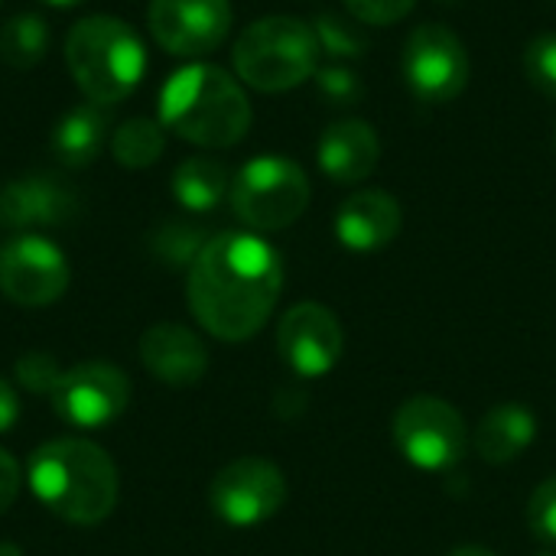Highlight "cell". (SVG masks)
Masks as SVG:
<instances>
[{"label":"cell","mask_w":556,"mask_h":556,"mask_svg":"<svg viewBox=\"0 0 556 556\" xmlns=\"http://www.w3.org/2000/svg\"><path fill=\"white\" fill-rule=\"evenodd\" d=\"M345 7L358 23L391 26V23L404 20L417 7V0H345Z\"/></svg>","instance_id":"cell-28"},{"label":"cell","mask_w":556,"mask_h":556,"mask_svg":"<svg viewBox=\"0 0 556 556\" xmlns=\"http://www.w3.org/2000/svg\"><path fill=\"white\" fill-rule=\"evenodd\" d=\"M212 511L228 528H254L270 521L287 502V479L270 459L244 456L228 463L208 489Z\"/></svg>","instance_id":"cell-9"},{"label":"cell","mask_w":556,"mask_h":556,"mask_svg":"<svg viewBox=\"0 0 556 556\" xmlns=\"http://www.w3.org/2000/svg\"><path fill=\"white\" fill-rule=\"evenodd\" d=\"M46 46H49V26L36 13L10 16L0 26V59L10 68H20V72L33 68L46 55Z\"/></svg>","instance_id":"cell-22"},{"label":"cell","mask_w":556,"mask_h":556,"mask_svg":"<svg viewBox=\"0 0 556 556\" xmlns=\"http://www.w3.org/2000/svg\"><path fill=\"white\" fill-rule=\"evenodd\" d=\"M401 72L417 101L450 104L466 91L472 65L463 39L450 26L420 23L417 29H410L404 42Z\"/></svg>","instance_id":"cell-7"},{"label":"cell","mask_w":556,"mask_h":556,"mask_svg":"<svg viewBox=\"0 0 556 556\" xmlns=\"http://www.w3.org/2000/svg\"><path fill=\"white\" fill-rule=\"evenodd\" d=\"M277 349L290 371L303 378H323L339 365L345 352V332L329 306L296 303L277 326Z\"/></svg>","instance_id":"cell-12"},{"label":"cell","mask_w":556,"mask_h":556,"mask_svg":"<svg viewBox=\"0 0 556 556\" xmlns=\"http://www.w3.org/2000/svg\"><path fill=\"white\" fill-rule=\"evenodd\" d=\"M104 134H108V117L101 114L98 104H81L72 108L52 130V150L65 166H88L101 147H104Z\"/></svg>","instance_id":"cell-19"},{"label":"cell","mask_w":556,"mask_h":556,"mask_svg":"<svg viewBox=\"0 0 556 556\" xmlns=\"http://www.w3.org/2000/svg\"><path fill=\"white\" fill-rule=\"evenodd\" d=\"M404 225L401 202L384 189H362L349 195L336 215V238L358 254L388 248Z\"/></svg>","instance_id":"cell-15"},{"label":"cell","mask_w":556,"mask_h":556,"mask_svg":"<svg viewBox=\"0 0 556 556\" xmlns=\"http://www.w3.org/2000/svg\"><path fill=\"white\" fill-rule=\"evenodd\" d=\"M228 192V169L212 156H189L173 173V195L189 212H212Z\"/></svg>","instance_id":"cell-20"},{"label":"cell","mask_w":556,"mask_h":556,"mask_svg":"<svg viewBox=\"0 0 556 556\" xmlns=\"http://www.w3.org/2000/svg\"><path fill=\"white\" fill-rule=\"evenodd\" d=\"M189 309L222 342H244L264 329L280 290V254L251 231H222L189 267Z\"/></svg>","instance_id":"cell-1"},{"label":"cell","mask_w":556,"mask_h":556,"mask_svg":"<svg viewBox=\"0 0 556 556\" xmlns=\"http://www.w3.org/2000/svg\"><path fill=\"white\" fill-rule=\"evenodd\" d=\"M75 212L72 192L52 176H23L0 189V222L7 228L62 225Z\"/></svg>","instance_id":"cell-17"},{"label":"cell","mask_w":556,"mask_h":556,"mask_svg":"<svg viewBox=\"0 0 556 556\" xmlns=\"http://www.w3.org/2000/svg\"><path fill=\"white\" fill-rule=\"evenodd\" d=\"M466 420L443 397L420 394L397 407L394 414V446L407 463L427 472L453 469L466 453Z\"/></svg>","instance_id":"cell-8"},{"label":"cell","mask_w":556,"mask_h":556,"mask_svg":"<svg viewBox=\"0 0 556 556\" xmlns=\"http://www.w3.org/2000/svg\"><path fill=\"white\" fill-rule=\"evenodd\" d=\"M528 521H531V531H534L541 541L556 544V476L554 479H547V482L531 495Z\"/></svg>","instance_id":"cell-29"},{"label":"cell","mask_w":556,"mask_h":556,"mask_svg":"<svg viewBox=\"0 0 556 556\" xmlns=\"http://www.w3.org/2000/svg\"><path fill=\"white\" fill-rule=\"evenodd\" d=\"M205 241L208 238L195 225H163L153 235V251L169 267H179V264H189L192 267V261L199 257V251L205 248Z\"/></svg>","instance_id":"cell-24"},{"label":"cell","mask_w":556,"mask_h":556,"mask_svg":"<svg viewBox=\"0 0 556 556\" xmlns=\"http://www.w3.org/2000/svg\"><path fill=\"white\" fill-rule=\"evenodd\" d=\"M541 556H556V554H551V551H547V554H541Z\"/></svg>","instance_id":"cell-36"},{"label":"cell","mask_w":556,"mask_h":556,"mask_svg":"<svg viewBox=\"0 0 556 556\" xmlns=\"http://www.w3.org/2000/svg\"><path fill=\"white\" fill-rule=\"evenodd\" d=\"M525 72L528 81L556 101V33H541L528 42L525 49Z\"/></svg>","instance_id":"cell-25"},{"label":"cell","mask_w":556,"mask_h":556,"mask_svg":"<svg viewBox=\"0 0 556 556\" xmlns=\"http://www.w3.org/2000/svg\"><path fill=\"white\" fill-rule=\"evenodd\" d=\"M33 495L68 525H101L117 505V469L88 440H49L26 466Z\"/></svg>","instance_id":"cell-2"},{"label":"cell","mask_w":556,"mask_h":556,"mask_svg":"<svg viewBox=\"0 0 556 556\" xmlns=\"http://www.w3.org/2000/svg\"><path fill=\"white\" fill-rule=\"evenodd\" d=\"M140 362L156 381L173 388L199 384L208 371V352L202 339L179 323L150 326L140 339Z\"/></svg>","instance_id":"cell-14"},{"label":"cell","mask_w":556,"mask_h":556,"mask_svg":"<svg viewBox=\"0 0 556 556\" xmlns=\"http://www.w3.org/2000/svg\"><path fill=\"white\" fill-rule=\"evenodd\" d=\"M0 556H23V551L10 541H0Z\"/></svg>","instance_id":"cell-33"},{"label":"cell","mask_w":556,"mask_h":556,"mask_svg":"<svg viewBox=\"0 0 556 556\" xmlns=\"http://www.w3.org/2000/svg\"><path fill=\"white\" fill-rule=\"evenodd\" d=\"M65 65L91 104L111 108L140 85L147 52L140 36L124 20L85 16L65 36Z\"/></svg>","instance_id":"cell-4"},{"label":"cell","mask_w":556,"mask_h":556,"mask_svg":"<svg viewBox=\"0 0 556 556\" xmlns=\"http://www.w3.org/2000/svg\"><path fill=\"white\" fill-rule=\"evenodd\" d=\"M160 124L195 147L225 150L244 140L251 127V101L225 68L192 62L173 72L163 85Z\"/></svg>","instance_id":"cell-3"},{"label":"cell","mask_w":556,"mask_h":556,"mask_svg":"<svg viewBox=\"0 0 556 556\" xmlns=\"http://www.w3.org/2000/svg\"><path fill=\"white\" fill-rule=\"evenodd\" d=\"M16 420H20V397H16V391L0 378V433L13 430Z\"/></svg>","instance_id":"cell-31"},{"label":"cell","mask_w":556,"mask_h":556,"mask_svg":"<svg viewBox=\"0 0 556 556\" xmlns=\"http://www.w3.org/2000/svg\"><path fill=\"white\" fill-rule=\"evenodd\" d=\"M166 150L163 124L153 117H130L124 121L111 137V153L127 169H147L153 166Z\"/></svg>","instance_id":"cell-21"},{"label":"cell","mask_w":556,"mask_h":556,"mask_svg":"<svg viewBox=\"0 0 556 556\" xmlns=\"http://www.w3.org/2000/svg\"><path fill=\"white\" fill-rule=\"evenodd\" d=\"M538 437V417L521 404H498L492 407L479 430H476V450L485 463L505 466L515 463Z\"/></svg>","instance_id":"cell-18"},{"label":"cell","mask_w":556,"mask_h":556,"mask_svg":"<svg viewBox=\"0 0 556 556\" xmlns=\"http://www.w3.org/2000/svg\"><path fill=\"white\" fill-rule=\"evenodd\" d=\"M440 3H459V0H440Z\"/></svg>","instance_id":"cell-35"},{"label":"cell","mask_w":556,"mask_h":556,"mask_svg":"<svg viewBox=\"0 0 556 556\" xmlns=\"http://www.w3.org/2000/svg\"><path fill=\"white\" fill-rule=\"evenodd\" d=\"M450 556H495L492 551H485V547H476V544H469V547H456Z\"/></svg>","instance_id":"cell-32"},{"label":"cell","mask_w":556,"mask_h":556,"mask_svg":"<svg viewBox=\"0 0 556 556\" xmlns=\"http://www.w3.org/2000/svg\"><path fill=\"white\" fill-rule=\"evenodd\" d=\"M316 39L319 49L329 52L332 59H358L368 49V36L358 23H349L339 13H319L316 16Z\"/></svg>","instance_id":"cell-23"},{"label":"cell","mask_w":556,"mask_h":556,"mask_svg":"<svg viewBox=\"0 0 556 556\" xmlns=\"http://www.w3.org/2000/svg\"><path fill=\"white\" fill-rule=\"evenodd\" d=\"M68 280L65 254L42 235H20L0 248V293L16 306H49Z\"/></svg>","instance_id":"cell-10"},{"label":"cell","mask_w":556,"mask_h":556,"mask_svg":"<svg viewBox=\"0 0 556 556\" xmlns=\"http://www.w3.org/2000/svg\"><path fill=\"white\" fill-rule=\"evenodd\" d=\"M130 404V381L108 362H81L68 368L52 391L55 414L78 430H101L114 424Z\"/></svg>","instance_id":"cell-11"},{"label":"cell","mask_w":556,"mask_h":556,"mask_svg":"<svg viewBox=\"0 0 556 556\" xmlns=\"http://www.w3.org/2000/svg\"><path fill=\"white\" fill-rule=\"evenodd\" d=\"M16 495H20V463L7 450H0V515L10 511Z\"/></svg>","instance_id":"cell-30"},{"label":"cell","mask_w":556,"mask_h":556,"mask_svg":"<svg viewBox=\"0 0 556 556\" xmlns=\"http://www.w3.org/2000/svg\"><path fill=\"white\" fill-rule=\"evenodd\" d=\"M62 368H59V362L52 358V355H46V352H29V355H23L20 362H16V378L33 391V394H49L52 397V391L59 388V381H62Z\"/></svg>","instance_id":"cell-27"},{"label":"cell","mask_w":556,"mask_h":556,"mask_svg":"<svg viewBox=\"0 0 556 556\" xmlns=\"http://www.w3.org/2000/svg\"><path fill=\"white\" fill-rule=\"evenodd\" d=\"M554 147H556V127H554Z\"/></svg>","instance_id":"cell-37"},{"label":"cell","mask_w":556,"mask_h":556,"mask_svg":"<svg viewBox=\"0 0 556 556\" xmlns=\"http://www.w3.org/2000/svg\"><path fill=\"white\" fill-rule=\"evenodd\" d=\"M42 3H52V7H75V3H81V0H42Z\"/></svg>","instance_id":"cell-34"},{"label":"cell","mask_w":556,"mask_h":556,"mask_svg":"<svg viewBox=\"0 0 556 556\" xmlns=\"http://www.w3.org/2000/svg\"><path fill=\"white\" fill-rule=\"evenodd\" d=\"M316 29L296 16L254 20L235 42L231 59L244 85L257 91H290L316 75L319 68Z\"/></svg>","instance_id":"cell-5"},{"label":"cell","mask_w":556,"mask_h":556,"mask_svg":"<svg viewBox=\"0 0 556 556\" xmlns=\"http://www.w3.org/2000/svg\"><path fill=\"white\" fill-rule=\"evenodd\" d=\"M153 39L173 55H208L231 29L228 0H150Z\"/></svg>","instance_id":"cell-13"},{"label":"cell","mask_w":556,"mask_h":556,"mask_svg":"<svg viewBox=\"0 0 556 556\" xmlns=\"http://www.w3.org/2000/svg\"><path fill=\"white\" fill-rule=\"evenodd\" d=\"M378 160L381 140L368 121L345 117L329 124L319 137V169L339 186L368 179L378 169Z\"/></svg>","instance_id":"cell-16"},{"label":"cell","mask_w":556,"mask_h":556,"mask_svg":"<svg viewBox=\"0 0 556 556\" xmlns=\"http://www.w3.org/2000/svg\"><path fill=\"white\" fill-rule=\"evenodd\" d=\"M316 88L329 104H358L365 98V81L358 72L345 68V65H329V68H316Z\"/></svg>","instance_id":"cell-26"},{"label":"cell","mask_w":556,"mask_h":556,"mask_svg":"<svg viewBox=\"0 0 556 556\" xmlns=\"http://www.w3.org/2000/svg\"><path fill=\"white\" fill-rule=\"evenodd\" d=\"M309 205V179L287 156H257L231 179V208L254 231H283Z\"/></svg>","instance_id":"cell-6"}]
</instances>
